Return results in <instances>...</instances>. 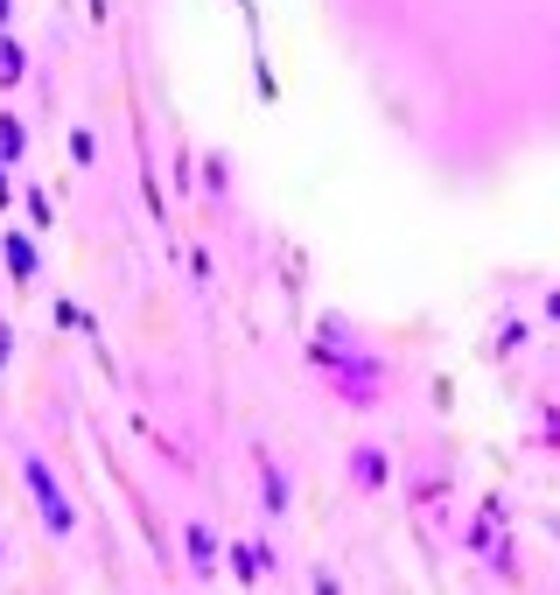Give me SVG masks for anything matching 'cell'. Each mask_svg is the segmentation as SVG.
Instances as JSON below:
<instances>
[{
  "label": "cell",
  "mask_w": 560,
  "mask_h": 595,
  "mask_svg": "<svg viewBox=\"0 0 560 595\" xmlns=\"http://www.w3.org/2000/svg\"><path fill=\"white\" fill-rule=\"evenodd\" d=\"M183 561H189V574H218V561H224V540L204 526V518L183 526Z\"/></svg>",
  "instance_id": "3"
},
{
  "label": "cell",
  "mask_w": 560,
  "mask_h": 595,
  "mask_svg": "<svg viewBox=\"0 0 560 595\" xmlns=\"http://www.w3.org/2000/svg\"><path fill=\"white\" fill-rule=\"evenodd\" d=\"M547 316H553V322H560V287H553V295H547Z\"/></svg>",
  "instance_id": "13"
},
{
  "label": "cell",
  "mask_w": 560,
  "mask_h": 595,
  "mask_svg": "<svg viewBox=\"0 0 560 595\" xmlns=\"http://www.w3.org/2000/svg\"><path fill=\"white\" fill-rule=\"evenodd\" d=\"M22 210H29V232H56V203L43 197V189H29Z\"/></svg>",
  "instance_id": "9"
},
{
  "label": "cell",
  "mask_w": 560,
  "mask_h": 595,
  "mask_svg": "<svg viewBox=\"0 0 560 595\" xmlns=\"http://www.w3.org/2000/svg\"><path fill=\"white\" fill-rule=\"evenodd\" d=\"M14 22V0H0V29H8Z\"/></svg>",
  "instance_id": "14"
},
{
  "label": "cell",
  "mask_w": 560,
  "mask_h": 595,
  "mask_svg": "<svg viewBox=\"0 0 560 595\" xmlns=\"http://www.w3.org/2000/svg\"><path fill=\"white\" fill-rule=\"evenodd\" d=\"M8 203H14V176H8V162H0V218H8Z\"/></svg>",
  "instance_id": "11"
},
{
  "label": "cell",
  "mask_w": 560,
  "mask_h": 595,
  "mask_svg": "<svg viewBox=\"0 0 560 595\" xmlns=\"http://www.w3.org/2000/svg\"><path fill=\"white\" fill-rule=\"evenodd\" d=\"M70 162H77V168H91V162H99V141H91L85 126H70Z\"/></svg>",
  "instance_id": "10"
},
{
  "label": "cell",
  "mask_w": 560,
  "mask_h": 595,
  "mask_svg": "<svg viewBox=\"0 0 560 595\" xmlns=\"http://www.w3.org/2000/svg\"><path fill=\"white\" fill-rule=\"evenodd\" d=\"M22 484H29V497H35V511H43V526L56 532V540H70L77 532V505H70V491L56 484V470L43 463V455H22Z\"/></svg>",
  "instance_id": "1"
},
{
  "label": "cell",
  "mask_w": 560,
  "mask_h": 595,
  "mask_svg": "<svg viewBox=\"0 0 560 595\" xmlns=\"http://www.w3.org/2000/svg\"><path fill=\"white\" fill-rule=\"evenodd\" d=\"M0 266H8V280H14V287H29L35 274H43V253H35V239H29V232H0Z\"/></svg>",
  "instance_id": "4"
},
{
  "label": "cell",
  "mask_w": 560,
  "mask_h": 595,
  "mask_svg": "<svg viewBox=\"0 0 560 595\" xmlns=\"http://www.w3.org/2000/svg\"><path fill=\"white\" fill-rule=\"evenodd\" d=\"M224 561H231V574H239V582H266V574H274V547H260V540H231V547H224Z\"/></svg>",
  "instance_id": "6"
},
{
  "label": "cell",
  "mask_w": 560,
  "mask_h": 595,
  "mask_svg": "<svg viewBox=\"0 0 560 595\" xmlns=\"http://www.w3.org/2000/svg\"><path fill=\"white\" fill-rule=\"evenodd\" d=\"M29 78V49L22 43H14V35L8 29H0V91H14V85H22Z\"/></svg>",
  "instance_id": "8"
},
{
  "label": "cell",
  "mask_w": 560,
  "mask_h": 595,
  "mask_svg": "<svg viewBox=\"0 0 560 595\" xmlns=\"http://www.w3.org/2000/svg\"><path fill=\"white\" fill-rule=\"evenodd\" d=\"M287 505H295V476H287L274 455L260 449V511H266V518H287Z\"/></svg>",
  "instance_id": "5"
},
{
  "label": "cell",
  "mask_w": 560,
  "mask_h": 595,
  "mask_svg": "<svg viewBox=\"0 0 560 595\" xmlns=\"http://www.w3.org/2000/svg\"><path fill=\"white\" fill-rule=\"evenodd\" d=\"M8 357H14V330L0 322V372H8Z\"/></svg>",
  "instance_id": "12"
},
{
  "label": "cell",
  "mask_w": 560,
  "mask_h": 595,
  "mask_svg": "<svg viewBox=\"0 0 560 595\" xmlns=\"http://www.w3.org/2000/svg\"><path fill=\"white\" fill-rule=\"evenodd\" d=\"M351 484H358L364 497H378L385 484H393V455H385L378 441H358V449H351Z\"/></svg>",
  "instance_id": "2"
},
{
  "label": "cell",
  "mask_w": 560,
  "mask_h": 595,
  "mask_svg": "<svg viewBox=\"0 0 560 595\" xmlns=\"http://www.w3.org/2000/svg\"><path fill=\"white\" fill-rule=\"evenodd\" d=\"M0 162H8V168L29 162V126H22V112H0Z\"/></svg>",
  "instance_id": "7"
},
{
  "label": "cell",
  "mask_w": 560,
  "mask_h": 595,
  "mask_svg": "<svg viewBox=\"0 0 560 595\" xmlns=\"http://www.w3.org/2000/svg\"><path fill=\"white\" fill-rule=\"evenodd\" d=\"M0 561H8V547H0Z\"/></svg>",
  "instance_id": "15"
}]
</instances>
